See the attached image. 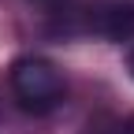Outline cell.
Instances as JSON below:
<instances>
[{
    "label": "cell",
    "mask_w": 134,
    "mask_h": 134,
    "mask_svg": "<svg viewBox=\"0 0 134 134\" xmlns=\"http://www.w3.org/2000/svg\"><path fill=\"white\" fill-rule=\"evenodd\" d=\"M37 4H56V0H37Z\"/></svg>",
    "instance_id": "cell-5"
},
{
    "label": "cell",
    "mask_w": 134,
    "mask_h": 134,
    "mask_svg": "<svg viewBox=\"0 0 134 134\" xmlns=\"http://www.w3.org/2000/svg\"><path fill=\"white\" fill-rule=\"evenodd\" d=\"M127 71H130V75H134V41H130V45H127Z\"/></svg>",
    "instance_id": "cell-3"
},
{
    "label": "cell",
    "mask_w": 134,
    "mask_h": 134,
    "mask_svg": "<svg viewBox=\"0 0 134 134\" xmlns=\"http://www.w3.org/2000/svg\"><path fill=\"white\" fill-rule=\"evenodd\" d=\"M119 134H134V119H127V123H123V130H119Z\"/></svg>",
    "instance_id": "cell-4"
},
{
    "label": "cell",
    "mask_w": 134,
    "mask_h": 134,
    "mask_svg": "<svg viewBox=\"0 0 134 134\" xmlns=\"http://www.w3.org/2000/svg\"><path fill=\"white\" fill-rule=\"evenodd\" d=\"M90 30L108 37L115 45H130L134 41V4H104L93 11Z\"/></svg>",
    "instance_id": "cell-2"
},
{
    "label": "cell",
    "mask_w": 134,
    "mask_h": 134,
    "mask_svg": "<svg viewBox=\"0 0 134 134\" xmlns=\"http://www.w3.org/2000/svg\"><path fill=\"white\" fill-rule=\"evenodd\" d=\"M8 82H11V93L19 100L23 112H34V115H45L52 112L60 100H63V75L52 60L45 56H23L11 63L8 71Z\"/></svg>",
    "instance_id": "cell-1"
}]
</instances>
